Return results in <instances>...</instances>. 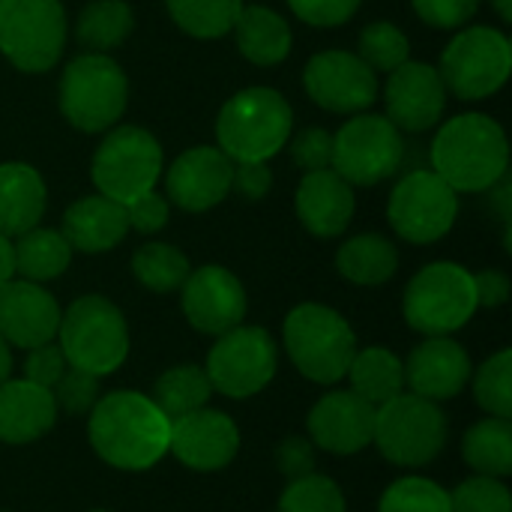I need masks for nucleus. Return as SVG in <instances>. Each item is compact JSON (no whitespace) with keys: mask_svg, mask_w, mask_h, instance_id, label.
Segmentation results:
<instances>
[{"mask_svg":"<svg viewBox=\"0 0 512 512\" xmlns=\"http://www.w3.org/2000/svg\"><path fill=\"white\" fill-rule=\"evenodd\" d=\"M90 444L102 462L117 471H147L171 441V420L138 390H117L96 399L87 426Z\"/></svg>","mask_w":512,"mask_h":512,"instance_id":"1","label":"nucleus"},{"mask_svg":"<svg viewBox=\"0 0 512 512\" xmlns=\"http://www.w3.org/2000/svg\"><path fill=\"white\" fill-rule=\"evenodd\" d=\"M510 168L504 126L489 114H459L432 141V171L453 192H486Z\"/></svg>","mask_w":512,"mask_h":512,"instance_id":"2","label":"nucleus"},{"mask_svg":"<svg viewBox=\"0 0 512 512\" xmlns=\"http://www.w3.org/2000/svg\"><path fill=\"white\" fill-rule=\"evenodd\" d=\"M294 135V111L273 87L234 93L216 117L219 150L231 162H267Z\"/></svg>","mask_w":512,"mask_h":512,"instance_id":"3","label":"nucleus"},{"mask_svg":"<svg viewBox=\"0 0 512 512\" xmlns=\"http://www.w3.org/2000/svg\"><path fill=\"white\" fill-rule=\"evenodd\" d=\"M57 345L72 369L102 378L117 372L129 357V327L111 300L87 294L60 315Z\"/></svg>","mask_w":512,"mask_h":512,"instance_id":"4","label":"nucleus"},{"mask_svg":"<svg viewBox=\"0 0 512 512\" xmlns=\"http://www.w3.org/2000/svg\"><path fill=\"white\" fill-rule=\"evenodd\" d=\"M285 348L297 372L315 384H336L348 375L357 354L351 324L330 306L300 303L285 318Z\"/></svg>","mask_w":512,"mask_h":512,"instance_id":"5","label":"nucleus"},{"mask_svg":"<svg viewBox=\"0 0 512 512\" xmlns=\"http://www.w3.org/2000/svg\"><path fill=\"white\" fill-rule=\"evenodd\" d=\"M129 102V81L108 54H78L60 75V114L81 132L111 129Z\"/></svg>","mask_w":512,"mask_h":512,"instance_id":"6","label":"nucleus"},{"mask_svg":"<svg viewBox=\"0 0 512 512\" xmlns=\"http://www.w3.org/2000/svg\"><path fill=\"white\" fill-rule=\"evenodd\" d=\"M474 273L453 261L423 267L405 288V321L423 336H450L462 330L477 312Z\"/></svg>","mask_w":512,"mask_h":512,"instance_id":"7","label":"nucleus"},{"mask_svg":"<svg viewBox=\"0 0 512 512\" xmlns=\"http://www.w3.org/2000/svg\"><path fill=\"white\" fill-rule=\"evenodd\" d=\"M441 81L447 93L480 102L495 96L512 72V45L495 27H462L441 54Z\"/></svg>","mask_w":512,"mask_h":512,"instance_id":"8","label":"nucleus"},{"mask_svg":"<svg viewBox=\"0 0 512 512\" xmlns=\"http://www.w3.org/2000/svg\"><path fill=\"white\" fill-rule=\"evenodd\" d=\"M162 168L165 156L153 132L141 126H117L96 147L90 177L99 195L126 207L138 195L156 189Z\"/></svg>","mask_w":512,"mask_h":512,"instance_id":"9","label":"nucleus"},{"mask_svg":"<svg viewBox=\"0 0 512 512\" xmlns=\"http://www.w3.org/2000/svg\"><path fill=\"white\" fill-rule=\"evenodd\" d=\"M372 444H378L381 456L393 465H429L447 444V417L438 402L399 393L375 408Z\"/></svg>","mask_w":512,"mask_h":512,"instance_id":"10","label":"nucleus"},{"mask_svg":"<svg viewBox=\"0 0 512 512\" xmlns=\"http://www.w3.org/2000/svg\"><path fill=\"white\" fill-rule=\"evenodd\" d=\"M66 48L60 0H0V54L21 72H48Z\"/></svg>","mask_w":512,"mask_h":512,"instance_id":"11","label":"nucleus"},{"mask_svg":"<svg viewBox=\"0 0 512 512\" xmlns=\"http://www.w3.org/2000/svg\"><path fill=\"white\" fill-rule=\"evenodd\" d=\"M402 159V129L381 114H357L333 135L330 168L351 186H375L393 177Z\"/></svg>","mask_w":512,"mask_h":512,"instance_id":"12","label":"nucleus"},{"mask_svg":"<svg viewBox=\"0 0 512 512\" xmlns=\"http://www.w3.org/2000/svg\"><path fill=\"white\" fill-rule=\"evenodd\" d=\"M459 216V192H453L435 171L405 174L387 201V219L393 231L417 246L438 243L450 234Z\"/></svg>","mask_w":512,"mask_h":512,"instance_id":"13","label":"nucleus"},{"mask_svg":"<svg viewBox=\"0 0 512 512\" xmlns=\"http://www.w3.org/2000/svg\"><path fill=\"white\" fill-rule=\"evenodd\" d=\"M279 366L276 342L264 327L237 324L234 330L222 333L207 357V378L213 390L231 399H249L261 393Z\"/></svg>","mask_w":512,"mask_h":512,"instance_id":"14","label":"nucleus"},{"mask_svg":"<svg viewBox=\"0 0 512 512\" xmlns=\"http://www.w3.org/2000/svg\"><path fill=\"white\" fill-rule=\"evenodd\" d=\"M309 99L333 114H363L378 99V75L354 51H321L303 69Z\"/></svg>","mask_w":512,"mask_h":512,"instance_id":"15","label":"nucleus"},{"mask_svg":"<svg viewBox=\"0 0 512 512\" xmlns=\"http://www.w3.org/2000/svg\"><path fill=\"white\" fill-rule=\"evenodd\" d=\"M183 315L186 321L207 336H222L243 324L246 318V288L240 279L219 267V264H204L198 270H189L183 288Z\"/></svg>","mask_w":512,"mask_h":512,"instance_id":"16","label":"nucleus"},{"mask_svg":"<svg viewBox=\"0 0 512 512\" xmlns=\"http://www.w3.org/2000/svg\"><path fill=\"white\" fill-rule=\"evenodd\" d=\"M387 120L405 132H426L441 123L447 108V87L441 72L429 63L405 60L399 69L390 72L384 87Z\"/></svg>","mask_w":512,"mask_h":512,"instance_id":"17","label":"nucleus"},{"mask_svg":"<svg viewBox=\"0 0 512 512\" xmlns=\"http://www.w3.org/2000/svg\"><path fill=\"white\" fill-rule=\"evenodd\" d=\"M240 450V432L234 420L213 408H198L171 420L168 453L192 471H222Z\"/></svg>","mask_w":512,"mask_h":512,"instance_id":"18","label":"nucleus"},{"mask_svg":"<svg viewBox=\"0 0 512 512\" xmlns=\"http://www.w3.org/2000/svg\"><path fill=\"white\" fill-rule=\"evenodd\" d=\"M234 162L219 147H192L180 153L165 171L168 201L186 213L213 210L231 192Z\"/></svg>","mask_w":512,"mask_h":512,"instance_id":"19","label":"nucleus"},{"mask_svg":"<svg viewBox=\"0 0 512 512\" xmlns=\"http://www.w3.org/2000/svg\"><path fill=\"white\" fill-rule=\"evenodd\" d=\"M306 423L312 444L336 456H354L372 444L375 405L360 399L354 390H336L315 402Z\"/></svg>","mask_w":512,"mask_h":512,"instance_id":"20","label":"nucleus"},{"mask_svg":"<svg viewBox=\"0 0 512 512\" xmlns=\"http://www.w3.org/2000/svg\"><path fill=\"white\" fill-rule=\"evenodd\" d=\"M57 300L39 285L27 279H9L0 288V336L15 348H36L57 339L60 327Z\"/></svg>","mask_w":512,"mask_h":512,"instance_id":"21","label":"nucleus"},{"mask_svg":"<svg viewBox=\"0 0 512 512\" xmlns=\"http://www.w3.org/2000/svg\"><path fill=\"white\" fill-rule=\"evenodd\" d=\"M471 381V357L450 336H426L405 363V387L414 396L444 402L465 390Z\"/></svg>","mask_w":512,"mask_h":512,"instance_id":"22","label":"nucleus"},{"mask_svg":"<svg viewBox=\"0 0 512 512\" xmlns=\"http://www.w3.org/2000/svg\"><path fill=\"white\" fill-rule=\"evenodd\" d=\"M294 204H297V216L303 228L327 240V237L345 234L357 201H354L351 183H345L333 168H321V171L303 174Z\"/></svg>","mask_w":512,"mask_h":512,"instance_id":"23","label":"nucleus"},{"mask_svg":"<svg viewBox=\"0 0 512 512\" xmlns=\"http://www.w3.org/2000/svg\"><path fill=\"white\" fill-rule=\"evenodd\" d=\"M57 420V402L51 390L27 381L6 378L0 384V441L3 444H30L42 438Z\"/></svg>","mask_w":512,"mask_h":512,"instance_id":"24","label":"nucleus"},{"mask_svg":"<svg viewBox=\"0 0 512 512\" xmlns=\"http://www.w3.org/2000/svg\"><path fill=\"white\" fill-rule=\"evenodd\" d=\"M126 231H129L126 207L105 195H87L69 204V210L63 213V228H60L69 246L87 255L114 249L126 237Z\"/></svg>","mask_w":512,"mask_h":512,"instance_id":"25","label":"nucleus"},{"mask_svg":"<svg viewBox=\"0 0 512 512\" xmlns=\"http://www.w3.org/2000/svg\"><path fill=\"white\" fill-rule=\"evenodd\" d=\"M48 204L42 174L27 162H0V234L15 240L39 225Z\"/></svg>","mask_w":512,"mask_h":512,"instance_id":"26","label":"nucleus"},{"mask_svg":"<svg viewBox=\"0 0 512 512\" xmlns=\"http://www.w3.org/2000/svg\"><path fill=\"white\" fill-rule=\"evenodd\" d=\"M240 54L255 66H276L291 54V24L267 6H243L234 27Z\"/></svg>","mask_w":512,"mask_h":512,"instance_id":"27","label":"nucleus"},{"mask_svg":"<svg viewBox=\"0 0 512 512\" xmlns=\"http://www.w3.org/2000/svg\"><path fill=\"white\" fill-rule=\"evenodd\" d=\"M336 270L342 279H348L354 285L375 288L396 276L399 252H396L393 240H387L384 234H357L339 246Z\"/></svg>","mask_w":512,"mask_h":512,"instance_id":"28","label":"nucleus"},{"mask_svg":"<svg viewBox=\"0 0 512 512\" xmlns=\"http://www.w3.org/2000/svg\"><path fill=\"white\" fill-rule=\"evenodd\" d=\"M12 252H15V273H21V279H27V282L42 285V282H51L66 273L75 249L69 246V240L60 231L36 225L15 237Z\"/></svg>","mask_w":512,"mask_h":512,"instance_id":"29","label":"nucleus"},{"mask_svg":"<svg viewBox=\"0 0 512 512\" xmlns=\"http://www.w3.org/2000/svg\"><path fill=\"white\" fill-rule=\"evenodd\" d=\"M348 378H351V390L378 408L405 390V363L393 351L375 345L354 354L348 366Z\"/></svg>","mask_w":512,"mask_h":512,"instance_id":"30","label":"nucleus"},{"mask_svg":"<svg viewBox=\"0 0 512 512\" xmlns=\"http://www.w3.org/2000/svg\"><path fill=\"white\" fill-rule=\"evenodd\" d=\"M465 462L480 477H510L512 474V426L510 420L486 417L477 426L468 429L462 444Z\"/></svg>","mask_w":512,"mask_h":512,"instance_id":"31","label":"nucleus"},{"mask_svg":"<svg viewBox=\"0 0 512 512\" xmlns=\"http://www.w3.org/2000/svg\"><path fill=\"white\" fill-rule=\"evenodd\" d=\"M132 9L126 0H90L75 21V39L93 51L108 54L132 33Z\"/></svg>","mask_w":512,"mask_h":512,"instance_id":"32","label":"nucleus"},{"mask_svg":"<svg viewBox=\"0 0 512 512\" xmlns=\"http://www.w3.org/2000/svg\"><path fill=\"white\" fill-rule=\"evenodd\" d=\"M213 396V384L207 378V372L201 366H174L168 372L159 375V381L153 384V405L168 417L177 420L183 414H192L198 408H207Z\"/></svg>","mask_w":512,"mask_h":512,"instance_id":"33","label":"nucleus"},{"mask_svg":"<svg viewBox=\"0 0 512 512\" xmlns=\"http://www.w3.org/2000/svg\"><path fill=\"white\" fill-rule=\"evenodd\" d=\"M189 258L171 246V243H144L135 255H132V273L135 279L156 294H171L177 288H183L186 276H189Z\"/></svg>","mask_w":512,"mask_h":512,"instance_id":"34","label":"nucleus"},{"mask_svg":"<svg viewBox=\"0 0 512 512\" xmlns=\"http://www.w3.org/2000/svg\"><path fill=\"white\" fill-rule=\"evenodd\" d=\"M171 18L180 30L198 39H219L225 36L246 0H165Z\"/></svg>","mask_w":512,"mask_h":512,"instance_id":"35","label":"nucleus"},{"mask_svg":"<svg viewBox=\"0 0 512 512\" xmlns=\"http://www.w3.org/2000/svg\"><path fill=\"white\" fill-rule=\"evenodd\" d=\"M408 54H411L408 36L390 21H372L369 27H363L357 39V57L372 72H393L408 60Z\"/></svg>","mask_w":512,"mask_h":512,"instance_id":"36","label":"nucleus"},{"mask_svg":"<svg viewBox=\"0 0 512 512\" xmlns=\"http://www.w3.org/2000/svg\"><path fill=\"white\" fill-rule=\"evenodd\" d=\"M474 396L477 405L501 420L512 417V351L504 348L495 357H489L477 378H474Z\"/></svg>","mask_w":512,"mask_h":512,"instance_id":"37","label":"nucleus"},{"mask_svg":"<svg viewBox=\"0 0 512 512\" xmlns=\"http://www.w3.org/2000/svg\"><path fill=\"white\" fill-rule=\"evenodd\" d=\"M378 512H450V492L426 477H405L381 495Z\"/></svg>","mask_w":512,"mask_h":512,"instance_id":"38","label":"nucleus"},{"mask_svg":"<svg viewBox=\"0 0 512 512\" xmlns=\"http://www.w3.org/2000/svg\"><path fill=\"white\" fill-rule=\"evenodd\" d=\"M279 512H345V495L330 477L309 474L291 480L279 501Z\"/></svg>","mask_w":512,"mask_h":512,"instance_id":"39","label":"nucleus"},{"mask_svg":"<svg viewBox=\"0 0 512 512\" xmlns=\"http://www.w3.org/2000/svg\"><path fill=\"white\" fill-rule=\"evenodd\" d=\"M450 512H512L510 489L495 477L477 474L450 492Z\"/></svg>","mask_w":512,"mask_h":512,"instance_id":"40","label":"nucleus"},{"mask_svg":"<svg viewBox=\"0 0 512 512\" xmlns=\"http://www.w3.org/2000/svg\"><path fill=\"white\" fill-rule=\"evenodd\" d=\"M288 150H291V162L303 174L321 171V168H330V162H333V135L327 129L309 126L288 138Z\"/></svg>","mask_w":512,"mask_h":512,"instance_id":"41","label":"nucleus"},{"mask_svg":"<svg viewBox=\"0 0 512 512\" xmlns=\"http://www.w3.org/2000/svg\"><path fill=\"white\" fill-rule=\"evenodd\" d=\"M51 396H54V402H57L63 411H69V414H84V411H90V408L96 405V399H99V378L90 375V372H81V369H72V366H69V369L63 372V378L54 384Z\"/></svg>","mask_w":512,"mask_h":512,"instance_id":"42","label":"nucleus"},{"mask_svg":"<svg viewBox=\"0 0 512 512\" xmlns=\"http://www.w3.org/2000/svg\"><path fill=\"white\" fill-rule=\"evenodd\" d=\"M411 3H414V12L429 27H438V30H459L480 9V0H411Z\"/></svg>","mask_w":512,"mask_h":512,"instance_id":"43","label":"nucleus"},{"mask_svg":"<svg viewBox=\"0 0 512 512\" xmlns=\"http://www.w3.org/2000/svg\"><path fill=\"white\" fill-rule=\"evenodd\" d=\"M291 12L312 27H339L351 21L360 9V0H288Z\"/></svg>","mask_w":512,"mask_h":512,"instance_id":"44","label":"nucleus"},{"mask_svg":"<svg viewBox=\"0 0 512 512\" xmlns=\"http://www.w3.org/2000/svg\"><path fill=\"white\" fill-rule=\"evenodd\" d=\"M66 369H69V363H66L57 342H45V345L30 348V354L24 360V378L45 387V390H54V384L63 378Z\"/></svg>","mask_w":512,"mask_h":512,"instance_id":"45","label":"nucleus"},{"mask_svg":"<svg viewBox=\"0 0 512 512\" xmlns=\"http://www.w3.org/2000/svg\"><path fill=\"white\" fill-rule=\"evenodd\" d=\"M126 222L129 228L141 234H156L168 225V198H162L156 189L138 195L135 201L126 204Z\"/></svg>","mask_w":512,"mask_h":512,"instance_id":"46","label":"nucleus"},{"mask_svg":"<svg viewBox=\"0 0 512 512\" xmlns=\"http://www.w3.org/2000/svg\"><path fill=\"white\" fill-rule=\"evenodd\" d=\"M276 465L288 480L315 474V447L306 438H285L276 450Z\"/></svg>","mask_w":512,"mask_h":512,"instance_id":"47","label":"nucleus"},{"mask_svg":"<svg viewBox=\"0 0 512 512\" xmlns=\"http://www.w3.org/2000/svg\"><path fill=\"white\" fill-rule=\"evenodd\" d=\"M270 183H273V171L267 162H234L231 168V189H237L249 201L264 198Z\"/></svg>","mask_w":512,"mask_h":512,"instance_id":"48","label":"nucleus"},{"mask_svg":"<svg viewBox=\"0 0 512 512\" xmlns=\"http://www.w3.org/2000/svg\"><path fill=\"white\" fill-rule=\"evenodd\" d=\"M474 294H477V306L498 309L510 300V279L501 270L474 273Z\"/></svg>","mask_w":512,"mask_h":512,"instance_id":"49","label":"nucleus"},{"mask_svg":"<svg viewBox=\"0 0 512 512\" xmlns=\"http://www.w3.org/2000/svg\"><path fill=\"white\" fill-rule=\"evenodd\" d=\"M492 195H495V207H498V213H501V219H504V225H510V216H512V183L510 177L504 174L492 189H489Z\"/></svg>","mask_w":512,"mask_h":512,"instance_id":"50","label":"nucleus"},{"mask_svg":"<svg viewBox=\"0 0 512 512\" xmlns=\"http://www.w3.org/2000/svg\"><path fill=\"white\" fill-rule=\"evenodd\" d=\"M15 276V252H12V240L0 234V288Z\"/></svg>","mask_w":512,"mask_h":512,"instance_id":"51","label":"nucleus"},{"mask_svg":"<svg viewBox=\"0 0 512 512\" xmlns=\"http://www.w3.org/2000/svg\"><path fill=\"white\" fill-rule=\"evenodd\" d=\"M9 372H12V354H9V345H6V339L0 336V384L9 378Z\"/></svg>","mask_w":512,"mask_h":512,"instance_id":"52","label":"nucleus"},{"mask_svg":"<svg viewBox=\"0 0 512 512\" xmlns=\"http://www.w3.org/2000/svg\"><path fill=\"white\" fill-rule=\"evenodd\" d=\"M495 6V12L504 18V21H512V0H489Z\"/></svg>","mask_w":512,"mask_h":512,"instance_id":"53","label":"nucleus"},{"mask_svg":"<svg viewBox=\"0 0 512 512\" xmlns=\"http://www.w3.org/2000/svg\"><path fill=\"white\" fill-rule=\"evenodd\" d=\"M93 512H105V510H93Z\"/></svg>","mask_w":512,"mask_h":512,"instance_id":"54","label":"nucleus"}]
</instances>
